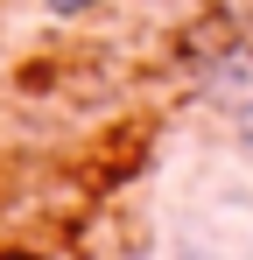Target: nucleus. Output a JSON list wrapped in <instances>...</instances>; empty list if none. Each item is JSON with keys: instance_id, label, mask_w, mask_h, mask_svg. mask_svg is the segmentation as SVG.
<instances>
[{"instance_id": "nucleus-1", "label": "nucleus", "mask_w": 253, "mask_h": 260, "mask_svg": "<svg viewBox=\"0 0 253 260\" xmlns=\"http://www.w3.org/2000/svg\"><path fill=\"white\" fill-rule=\"evenodd\" d=\"M42 14H56V21H78V14H91L99 0H36Z\"/></svg>"}]
</instances>
